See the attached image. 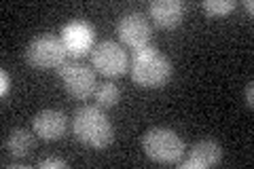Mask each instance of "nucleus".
Returning a JSON list of instances; mask_svg holds the SVG:
<instances>
[{"mask_svg": "<svg viewBox=\"0 0 254 169\" xmlns=\"http://www.w3.org/2000/svg\"><path fill=\"white\" fill-rule=\"evenodd\" d=\"M72 129L76 140L89 148H106L115 140V127L100 106H81L74 110Z\"/></svg>", "mask_w": 254, "mask_h": 169, "instance_id": "nucleus-2", "label": "nucleus"}, {"mask_svg": "<svg viewBox=\"0 0 254 169\" xmlns=\"http://www.w3.org/2000/svg\"><path fill=\"white\" fill-rule=\"evenodd\" d=\"M187 13V4L182 0H153L148 4V15L159 28L172 30L182 23Z\"/></svg>", "mask_w": 254, "mask_h": 169, "instance_id": "nucleus-11", "label": "nucleus"}, {"mask_svg": "<svg viewBox=\"0 0 254 169\" xmlns=\"http://www.w3.org/2000/svg\"><path fill=\"white\" fill-rule=\"evenodd\" d=\"M60 70V80L68 95H72L76 100H87L95 93V72L83 61L76 59H66L58 68Z\"/></svg>", "mask_w": 254, "mask_h": 169, "instance_id": "nucleus-5", "label": "nucleus"}, {"mask_svg": "<svg viewBox=\"0 0 254 169\" xmlns=\"http://www.w3.org/2000/svg\"><path fill=\"white\" fill-rule=\"evenodd\" d=\"M201 6H203V11L208 13L210 17H218V15L231 13L237 6V2L235 0H203Z\"/></svg>", "mask_w": 254, "mask_h": 169, "instance_id": "nucleus-14", "label": "nucleus"}, {"mask_svg": "<svg viewBox=\"0 0 254 169\" xmlns=\"http://www.w3.org/2000/svg\"><path fill=\"white\" fill-rule=\"evenodd\" d=\"M142 148H144V155L155 161V163H178L185 155V140L168 127H150L142 138Z\"/></svg>", "mask_w": 254, "mask_h": 169, "instance_id": "nucleus-3", "label": "nucleus"}, {"mask_svg": "<svg viewBox=\"0 0 254 169\" xmlns=\"http://www.w3.org/2000/svg\"><path fill=\"white\" fill-rule=\"evenodd\" d=\"M95 106L100 108H113L119 104V100H121V89L110 83V80H106V83H100L98 87H95Z\"/></svg>", "mask_w": 254, "mask_h": 169, "instance_id": "nucleus-13", "label": "nucleus"}, {"mask_svg": "<svg viewBox=\"0 0 254 169\" xmlns=\"http://www.w3.org/2000/svg\"><path fill=\"white\" fill-rule=\"evenodd\" d=\"M244 100H246V106L252 108V104H254V83L252 80L246 85V89H244Z\"/></svg>", "mask_w": 254, "mask_h": 169, "instance_id": "nucleus-17", "label": "nucleus"}, {"mask_svg": "<svg viewBox=\"0 0 254 169\" xmlns=\"http://www.w3.org/2000/svg\"><path fill=\"white\" fill-rule=\"evenodd\" d=\"M34 135L36 133L26 129V127H15V129H11L9 133H6L2 146H4V150L9 152V155L17 157V159L19 157H28L36 146Z\"/></svg>", "mask_w": 254, "mask_h": 169, "instance_id": "nucleus-12", "label": "nucleus"}, {"mask_svg": "<svg viewBox=\"0 0 254 169\" xmlns=\"http://www.w3.org/2000/svg\"><path fill=\"white\" fill-rule=\"evenodd\" d=\"M0 78H2V87H0V95H2V98H4V95L11 91V76H9V72H6V70H2V72H0Z\"/></svg>", "mask_w": 254, "mask_h": 169, "instance_id": "nucleus-16", "label": "nucleus"}, {"mask_svg": "<svg viewBox=\"0 0 254 169\" xmlns=\"http://www.w3.org/2000/svg\"><path fill=\"white\" fill-rule=\"evenodd\" d=\"M41 169H49V167H68V161H64L60 157H49V159H41L38 161Z\"/></svg>", "mask_w": 254, "mask_h": 169, "instance_id": "nucleus-15", "label": "nucleus"}, {"mask_svg": "<svg viewBox=\"0 0 254 169\" xmlns=\"http://www.w3.org/2000/svg\"><path fill=\"white\" fill-rule=\"evenodd\" d=\"M93 68H98L100 74L104 76H121L129 68L127 51L115 40H100L91 51Z\"/></svg>", "mask_w": 254, "mask_h": 169, "instance_id": "nucleus-6", "label": "nucleus"}, {"mask_svg": "<svg viewBox=\"0 0 254 169\" xmlns=\"http://www.w3.org/2000/svg\"><path fill=\"white\" fill-rule=\"evenodd\" d=\"M117 34H119V38H121V43L127 45L133 51V49H140V47L150 45L153 28H150L148 19L144 17V13L129 11V13L121 15V19H119Z\"/></svg>", "mask_w": 254, "mask_h": 169, "instance_id": "nucleus-7", "label": "nucleus"}, {"mask_svg": "<svg viewBox=\"0 0 254 169\" xmlns=\"http://www.w3.org/2000/svg\"><path fill=\"white\" fill-rule=\"evenodd\" d=\"M23 57H26V61L32 68L51 70V68H60L66 61L68 53L58 34L45 32V34H38L30 40L26 51H23Z\"/></svg>", "mask_w": 254, "mask_h": 169, "instance_id": "nucleus-4", "label": "nucleus"}, {"mask_svg": "<svg viewBox=\"0 0 254 169\" xmlns=\"http://www.w3.org/2000/svg\"><path fill=\"white\" fill-rule=\"evenodd\" d=\"M127 70H129V76L133 83L140 87H146V89L165 87L174 74L170 57L163 55L153 43L131 51L129 68Z\"/></svg>", "mask_w": 254, "mask_h": 169, "instance_id": "nucleus-1", "label": "nucleus"}, {"mask_svg": "<svg viewBox=\"0 0 254 169\" xmlns=\"http://www.w3.org/2000/svg\"><path fill=\"white\" fill-rule=\"evenodd\" d=\"M222 161V148L218 142L214 140H199L193 144L189 157L185 161H178V165L182 169H208L218 165Z\"/></svg>", "mask_w": 254, "mask_h": 169, "instance_id": "nucleus-10", "label": "nucleus"}, {"mask_svg": "<svg viewBox=\"0 0 254 169\" xmlns=\"http://www.w3.org/2000/svg\"><path fill=\"white\" fill-rule=\"evenodd\" d=\"M66 129H68V116L62 110L45 108V110H38L34 118H32V131L45 142L62 140Z\"/></svg>", "mask_w": 254, "mask_h": 169, "instance_id": "nucleus-9", "label": "nucleus"}, {"mask_svg": "<svg viewBox=\"0 0 254 169\" xmlns=\"http://www.w3.org/2000/svg\"><path fill=\"white\" fill-rule=\"evenodd\" d=\"M244 6H246V9H248V13L252 15V11H254V2H252V0H246Z\"/></svg>", "mask_w": 254, "mask_h": 169, "instance_id": "nucleus-18", "label": "nucleus"}, {"mask_svg": "<svg viewBox=\"0 0 254 169\" xmlns=\"http://www.w3.org/2000/svg\"><path fill=\"white\" fill-rule=\"evenodd\" d=\"M62 43L66 47V53L72 59L81 57L87 51L93 49V40H95V28L91 26L89 21L83 19H72L68 21L66 26L62 28Z\"/></svg>", "mask_w": 254, "mask_h": 169, "instance_id": "nucleus-8", "label": "nucleus"}]
</instances>
